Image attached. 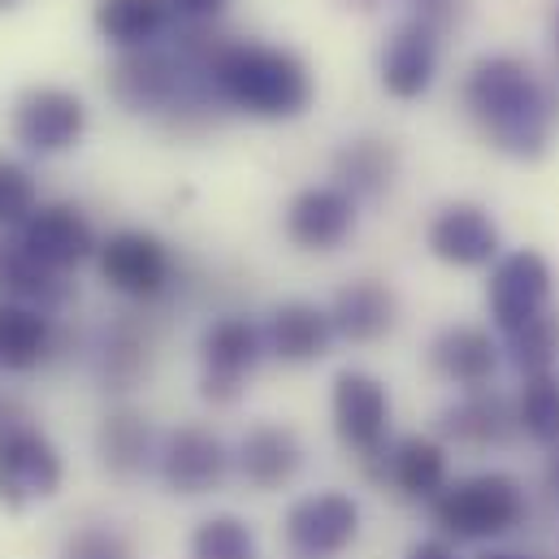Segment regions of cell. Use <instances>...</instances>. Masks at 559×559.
I'll use <instances>...</instances> for the list:
<instances>
[{"mask_svg": "<svg viewBox=\"0 0 559 559\" xmlns=\"http://www.w3.org/2000/svg\"><path fill=\"white\" fill-rule=\"evenodd\" d=\"M481 559H534V556H512V551H490V556H481Z\"/></svg>", "mask_w": 559, "mask_h": 559, "instance_id": "38", "label": "cell"}, {"mask_svg": "<svg viewBox=\"0 0 559 559\" xmlns=\"http://www.w3.org/2000/svg\"><path fill=\"white\" fill-rule=\"evenodd\" d=\"M551 265L534 252V248H521L512 257H499L495 270H490V286H486V304H490V317L503 334H516L521 325H530L534 317H543L551 308Z\"/></svg>", "mask_w": 559, "mask_h": 559, "instance_id": "12", "label": "cell"}, {"mask_svg": "<svg viewBox=\"0 0 559 559\" xmlns=\"http://www.w3.org/2000/svg\"><path fill=\"white\" fill-rule=\"evenodd\" d=\"M57 559H135V543L118 525L96 521V525H79L74 534H66Z\"/></svg>", "mask_w": 559, "mask_h": 559, "instance_id": "33", "label": "cell"}, {"mask_svg": "<svg viewBox=\"0 0 559 559\" xmlns=\"http://www.w3.org/2000/svg\"><path fill=\"white\" fill-rule=\"evenodd\" d=\"M378 79L395 100H420L438 79V26L420 17L400 22L378 52Z\"/></svg>", "mask_w": 559, "mask_h": 559, "instance_id": "16", "label": "cell"}, {"mask_svg": "<svg viewBox=\"0 0 559 559\" xmlns=\"http://www.w3.org/2000/svg\"><path fill=\"white\" fill-rule=\"evenodd\" d=\"M378 477L382 481H391L404 499H425V503H433L438 495H442V486H447V451L433 442V438H400L395 447H386L382 455H378Z\"/></svg>", "mask_w": 559, "mask_h": 559, "instance_id": "23", "label": "cell"}, {"mask_svg": "<svg viewBox=\"0 0 559 559\" xmlns=\"http://www.w3.org/2000/svg\"><path fill=\"white\" fill-rule=\"evenodd\" d=\"M516 425L543 442V447H559V373H534L521 386L516 400Z\"/></svg>", "mask_w": 559, "mask_h": 559, "instance_id": "30", "label": "cell"}, {"mask_svg": "<svg viewBox=\"0 0 559 559\" xmlns=\"http://www.w3.org/2000/svg\"><path fill=\"white\" fill-rule=\"evenodd\" d=\"M556 48H559V13H556Z\"/></svg>", "mask_w": 559, "mask_h": 559, "instance_id": "39", "label": "cell"}, {"mask_svg": "<svg viewBox=\"0 0 559 559\" xmlns=\"http://www.w3.org/2000/svg\"><path fill=\"white\" fill-rule=\"evenodd\" d=\"M334 338L338 334H334L330 308L308 304V299H286L265 321V347L282 365H317Z\"/></svg>", "mask_w": 559, "mask_h": 559, "instance_id": "18", "label": "cell"}, {"mask_svg": "<svg viewBox=\"0 0 559 559\" xmlns=\"http://www.w3.org/2000/svg\"><path fill=\"white\" fill-rule=\"evenodd\" d=\"M235 464L252 490H282L304 468V442L290 425H252L235 451Z\"/></svg>", "mask_w": 559, "mask_h": 559, "instance_id": "19", "label": "cell"}, {"mask_svg": "<svg viewBox=\"0 0 559 559\" xmlns=\"http://www.w3.org/2000/svg\"><path fill=\"white\" fill-rule=\"evenodd\" d=\"M96 455L114 477L131 481L156 464L160 442H156L152 420L143 417L140 408H109L96 425Z\"/></svg>", "mask_w": 559, "mask_h": 559, "instance_id": "21", "label": "cell"}, {"mask_svg": "<svg viewBox=\"0 0 559 559\" xmlns=\"http://www.w3.org/2000/svg\"><path fill=\"white\" fill-rule=\"evenodd\" d=\"M66 464L57 442L26 420H9L0 429V503L9 512H22L31 503H44L61 490Z\"/></svg>", "mask_w": 559, "mask_h": 559, "instance_id": "5", "label": "cell"}, {"mask_svg": "<svg viewBox=\"0 0 559 559\" xmlns=\"http://www.w3.org/2000/svg\"><path fill=\"white\" fill-rule=\"evenodd\" d=\"M182 57L200 61L217 100L261 118V122H290L304 118L312 105V74L299 52L257 39H213L209 48H178Z\"/></svg>", "mask_w": 559, "mask_h": 559, "instance_id": "1", "label": "cell"}, {"mask_svg": "<svg viewBox=\"0 0 559 559\" xmlns=\"http://www.w3.org/2000/svg\"><path fill=\"white\" fill-rule=\"evenodd\" d=\"M9 4H13V0H0V9H9Z\"/></svg>", "mask_w": 559, "mask_h": 559, "instance_id": "40", "label": "cell"}, {"mask_svg": "<svg viewBox=\"0 0 559 559\" xmlns=\"http://www.w3.org/2000/svg\"><path fill=\"white\" fill-rule=\"evenodd\" d=\"M0 429H4V425H0Z\"/></svg>", "mask_w": 559, "mask_h": 559, "instance_id": "41", "label": "cell"}, {"mask_svg": "<svg viewBox=\"0 0 559 559\" xmlns=\"http://www.w3.org/2000/svg\"><path fill=\"white\" fill-rule=\"evenodd\" d=\"M429 365L442 382L464 386V391H481L499 369V343L481 325H447L429 343Z\"/></svg>", "mask_w": 559, "mask_h": 559, "instance_id": "20", "label": "cell"}, {"mask_svg": "<svg viewBox=\"0 0 559 559\" xmlns=\"http://www.w3.org/2000/svg\"><path fill=\"white\" fill-rule=\"evenodd\" d=\"M152 369V334L135 317H118L114 325H105L100 343H96V378L105 382V391H131L140 386Z\"/></svg>", "mask_w": 559, "mask_h": 559, "instance_id": "27", "label": "cell"}, {"mask_svg": "<svg viewBox=\"0 0 559 559\" xmlns=\"http://www.w3.org/2000/svg\"><path fill=\"white\" fill-rule=\"evenodd\" d=\"M226 9H230V0H169V13L182 26H213Z\"/></svg>", "mask_w": 559, "mask_h": 559, "instance_id": "34", "label": "cell"}, {"mask_svg": "<svg viewBox=\"0 0 559 559\" xmlns=\"http://www.w3.org/2000/svg\"><path fill=\"white\" fill-rule=\"evenodd\" d=\"M408 559H460L447 543H438V538H429V543H417L413 551H408Z\"/></svg>", "mask_w": 559, "mask_h": 559, "instance_id": "37", "label": "cell"}, {"mask_svg": "<svg viewBox=\"0 0 559 559\" xmlns=\"http://www.w3.org/2000/svg\"><path fill=\"white\" fill-rule=\"evenodd\" d=\"M191 559H261V547H257V534L243 516L217 512V516H204L195 525Z\"/></svg>", "mask_w": 559, "mask_h": 559, "instance_id": "29", "label": "cell"}, {"mask_svg": "<svg viewBox=\"0 0 559 559\" xmlns=\"http://www.w3.org/2000/svg\"><path fill=\"white\" fill-rule=\"evenodd\" d=\"M352 230H356V200L334 182L304 187L286 204V239L299 252H334L352 239Z\"/></svg>", "mask_w": 559, "mask_h": 559, "instance_id": "14", "label": "cell"}, {"mask_svg": "<svg viewBox=\"0 0 559 559\" xmlns=\"http://www.w3.org/2000/svg\"><path fill=\"white\" fill-rule=\"evenodd\" d=\"M52 352H57L52 312L0 299V369L4 373H31V369L48 365Z\"/></svg>", "mask_w": 559, "mask_h": 559, "instance_id": "24", "label": "cell"}, {"mask_svg": "<svg viewBox=\"0 0 559 559\" xmlns=\"http://www.w3.org/2000/svg\"><path fill=\"white\" fill-rule=\"evenodd\" d=\"M39 209V187L31 169L13 156H0V230H22Z\"/></svg>", "mask_w": 559, "mask_h": 559, "instance_id": "32", "label": "cell"}, {"mask_svg": "<svg viewBox=\"0 0 559 559\" xmlns=\"http://www.w3.org/2000/svg\"><path fill=\"white\" fill-rule=\"evenodd\" d=\"M169 17H174L169 0H96V9H92L100 39L114 44L118 52L152 48L165 35Z\"/></svg>", "mask_w": 559, "mask_h": 559, "instance_id": "28", "label": "cell"}, {"mask_svg": "<svg viewBox=\"0 0 559 559\" xmlns=\"http://www.w3.org/2000/svg\"><path fill=\"white\" fill-rule=\"evenodd\" d=\"M425 243L442 265H455V270H481L499 261V226L481 204H468V200L442 204L425 230Z\"/></svg>", "mask_w": 559, "mask_h": 559, "instance_id": "15", "label": "cell"}, {"mask_svg": "<svg viewBox=\"0 0 559 559\" xmlns=\"http://www.w3.org/2000/svg\"><path fill=\"white\" fill-rule=\"evenodd\" d=\"M543 490H547V499L559 508V447L547 455V468H543Z\"/></svg>", "mask_w": 559, "mask_h": 559, "instance_id": "36", "label": "cell"}, {"mask_svg": "<svg viewBox=\"0 0 559 559\" xmlns=\"http://www.w3.org/2000/svg\"><path fill=\"white\" fill-rule=\"evenodd\" d=\"M105 87L114 96L118 109L127 114H140V118H169L187 92V61L178 52H165V48H135V52H122L109 74H105Z\"/></svg>", "mask_w": 559, "mask_h": 559, "instance_id": "6", "label": "cell"}, {"mask_svg": "<svg viewBox=\"0 0 559 559\" xmlns=\"http://www.w3.org/2000/svg\"><path fill=\"white\" fill-rule=\"evenodd\" d=\"M230 464H235L230 447L213 429H204V425H178V429H169L160 438V455H156L160 481L174 495H187V499L217 490L226 481Z\"/></svg>", "mask_w": 559, "mask_h": 559, "instance_id": "10", "label": "cell"}, {"mask_svg": "<svg viewBox=\"0 0 559 559\" xmlns=\"http://www.w3.org/2000/svg\"><path fill=\"white\" fill-rule=\"evenodd\" d=\"M330 321H334V334L338 338H347L356 347H369V343H378V338H386L395 330V321H400V295L382 278H356L334 290Z\"/></svg>", "mask_w": 559, "mask_h": 559, "instance_id": "17", "label": "cell"}, {"mask_svg": "<svg viewBox=\"0 0 559 559\" xmlns=\"http://www.w3.org/2000/svg\"><path fill=\"white\" fill-rule=\"evenodd\" d=\"M96 265H100V278L109 290H118L135 304H152L174 286V252L152 230H135V226L114 230L100 243Z\"/></svg>", "mask_w": 559, "mask_h": 559, "instance_id": "9", "label": "cell"}, {"mask_svg": "<svg viewBox=\"0 0 559 559\" xmlns=\"http://www.w3.org/2000/svg\"><path fill=\"white\" fill-rule=\"evenodd\" d=\"M13 235L26 243L31 257H39V261H44L48 270H57V274L79 270L83 261H92V257L100 252V239H96L87 213H83L79 204H66V200L39 204V209L31 213V222H26L22 230H13Z\"/></svg>", "mask_w": 559, "mask_h": 559, "instance_id": "13", "label": "cell"}, {"mask_svg": "<svg viewBox=\"0 0 559 559\" xmlns=\"http://www.w3.org/2000/svg\"><path fill=\"white\" fill-rule=\"evenodd\" d=\"M282 530L290 551H299L304 559L338 556L360 538V503L343 490H317L290 503Z\"/></svg>", "mask_w": 559, "mask_h": 559, "instance_id": "11", "label": "cell"}, {"mask_svg": "<svg viewBox=\"0 0 559 559\" xmlns=\"http://www.w3.org/2000/svg\"><path fill=\"white\" fill-rule=\"evenodd\" d=\"M516 408L495 395V391H468L464 400H455L447 413H442V433L460 447H503L512 433H516Z\"/></svg>", "mask_w": 559, "mask_h": 559, "instance_id": "26", "label": "cell"}, {"mask_svg": "<svg viewBox=\"0 0 559 559\" xmlns=\"http://www.w3.org/2000/svg\"><path fill=\"white\" fill-rule=\"evenodd\" d=\"M334 187H343L352 200H378L391 191L400 174V147L382 135L347 140L334 152Z\"/></svg>", "mask_w": 559, "mask_h": 559, "instance_id": "25", "label": "cell"}, {"mask_svg": "<svg viewBox=\"0 0 559 559\" xmlns=\"http://www.w3.org/2000/svg\"><path fill=\"white\" fill-rule=\"evenodd\" d=\"M9 131L35 156H61V152L79 147L87 135V105L70 87L35 83V87L17 92V100L9 109Z\"/></svg>", "mask_w": 559, "mask_h": 559, "instance_id": "7", "label": "cell"}, {"mask_svg": "<svg viewBox=\"0 0 559 559\" xmlns=\"http://www.w3.org/2000/svg\"><path fill=\"white\" fill-rule=\"evenodd\" d=\"M433 525L455 543H490L525 525V490L508 473H473L460 481H447L442 495L429 503Z\"/></svg>", "mask_w": 559, "mask_h": 559, "instance_id": "3", "label": "cell"}, {"mask_svg": "<svg viewBox=\"0 0 559 559\" xmlns=\"http://www.w3.org/2000/svg\"><path fill=\"white\" fill-rule=\"evenodd\" d=\"M330 413L334 433L347 451H356L365 464H373L391 442V391L365 373V369H343L330 391Z\"/></svg>", "mask_w": 559, "mask_h": 559, "instance_id": "8", "label": "cell"}, {"mask_svg": "<svg viewBox=\"0 0 559 559\" xmlns=\"http://www.w3.org/2000/svg\"><path fill=\"white\" fill-rule=\"evenodd\" d=\"M70 295H74V286L66 282V274H57L39 257H31L17 235L0 239V299L31 304L39 312H57L61 304H70Z\"/></svg>", "mask_w": 559, "mask_h": 559, "instance_id": "22", "label": "cell"}, {"mask_svg": "<svg viewBox=\"0 0 559 559\" xmlns=\"http://www.w3.org/2000/svg\"><path fill=\"white\" fill-rule=\"evenodd\" d=\"M460 4L464 0H413V17H420V22H429V26H447V22H455V13H460Z\"/></svg>", "mask_w": 559, "mask_h": 559, "instance_id": "35", "label": "cell"}, {"mask_svg": "<svg viewBox=\"0 0 559 559\" xmlns=\"http://www.w3.org/2000/svg\"><path fill=\"white\" fill-rule=\"evenodd\" d=\"M464 109L490 147L512 160H538L556 135V100L543 79L508 52L481 57L464 74Z\"/></svg>", "mask_w": 559, "mask_h": 559, "instance_id": "2", "label": "cell"}, {"mask_svg": "<svg viewBox=\"0 0 559 559\" xmlns=\"http://www.w3.org/2000/svg\"><path fill=\"white\" fill-rule=\"evenodd\" d=\"M508 356L512 365L534 378V373H556L559 360V312L547 308L543 317H534L530 325H521L516 334H508Z\"/></svg>", "mask_w": 559, "mask_h": 559, "instance_id": "31", "label": "cell"}, {"mask_svg": "<svg viewBox=\"0 0 559 559\" xmlns=\"http://www.w3.org/2000/svg\"><path fill=\"white\" fill-rule=\"evenodd\" d=\"M265 352H270L265 330L252 317L243 312L217 317L200 338V395L209 404H235L248 378L261 369Z\"/></svg>", "mask_w": 559, "mask_h": 559, "instance_id": "4", "label": "cell"}]
</instances>
